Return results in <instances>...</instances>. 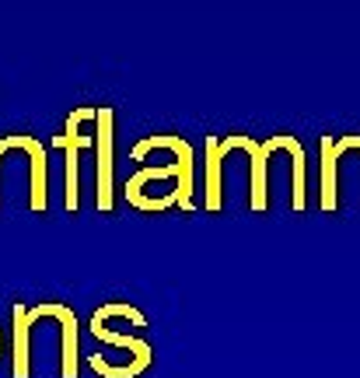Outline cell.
Masks as SVG:
<instances>
[{
    "instance_id": "obj_1",
    "label": "cell",
    "mask_w": 360,
    "mask_h": 378,
    "mask_svg": "<svg viewBox=\"0 0 360 378\" xmlns=\"http://www.w3.org/2000/svg\"><path fill=\"white\" fill-rule=\"evenodd\" d=\"M85 123H94V109H91V105L74 109V112L67 116L63 133H56V137H53V144L67 154V200H63V207H67L70 214L81 207V165H77V154H81L85 147L94 144V137L81 130Z\"/></svg>"
},
{
    "instance_id": "obj_2",
    "label": "cell",
    "mask_w": 360,
    "mask_h": 378,
    "mask_svg": "<svg viewBox=\"0 0 360 378\" xmlns=\"http://www.w3.org/2000/svg\"><path fill=\"white\" fill-rule=\"evenodd\" d=\"M116 126V112L108 105L94 109V154H98V207L108 214L116 207V144H112V130Z\"/></svg>"
},
{
    "instance_id": "obj_3",
    "label": "cell",
    "mask_w": 360,
    "mask_h": 378,
    "mask_svg": "<svg viewBox=\"0 0 360 378\" xmlns=\"http://www.w3.org/2000/svg\"><path fill=\"white\" fill-rule=\"evenodd\" d=\"M172 151L175 154V161H179V183L172 189V196H175V207L179 210H192V147H189V140L185 137H175V133H154V137H144L137 147H133V158L137 161H144L151 151Z\"/></svg>"
},
{
    "instance_id": "obj_4",
    "label": "cell",
    "mask_w": 360,
    "mask_h": 378,
    "mask_svg": "<svg viewBox=\"0 0 360 378\" xmlns=\"http://www.w3.org/2000/svg\"><path fill=\"white\" fill-rule=\"evenodd\" d=\"M46 315H53V301L35 305V308L14 305V375L18 378L32 375V329Z\"/></svg>"
},
{
    "instance_id": "obj_5",
    "label": "cell",
    "mask_w": 360,
    "mask_h": 378,
    "mask_svg": "<svg viewBox=\"0 0 360 378\" xmlns=\"http://www.w3.org/2000/svg\"><path fill=\"white\" fill-rule=\"evenodd\" d=\"M18 151H28V172H32V189H28V207L35 214H42L49 207V161H46V147L25 133H18Z\"/></svg>"
},
{
    "instance_id": "obj_6",
    "label": "cell",
    "mask_w": 360,
    "mask_h": 378,
    "mask_svg": "<svg viewBox=\"0 0 360 378\" xmlns=\"http://www.w3.org/2000/svg\"><path fill=\"white\" fill-rule=\"evenodd\" d=\"M231 151H238V140H235V137H224V140H217L213 133L206 137V200H203V207L213 210V214L224 207V179H221V165H224V158H228Z\"/></svg>"
},
{
    "instance_id": "obj_7",
    "label": "cell",
    "mask_w": 360,
    "mask_h": 378,
    "mask_svg": "<svg viewBox=\"0 0 360 378\" xmlns=\"http://www.w3.org/2000/svg\"><path fill=\"white\" fill-rule=\"evenodd\" d=\"M53 319L60 322V375L77 378V315L53 301Z\"/></svg>"
},
{
    "instance_id": "obj_8",
    "label": "cell",
    "mask_w": 360,
    "mask_h": 378,
    "mask_svg": "<svg viewBox=\"0 0 360 378\" xmlns=\"http://www.w3.org/2000/svg\"><path fill=\"white\" fill-rule=\"evenodd\" d=\"M273 151H290V161H294V196H290V203H294V210H304L308 207V179H304V147L290 137V133H280V137H273L270 140Z\"/></svg>"
},
{
    "instance_id": "obj_9",
    "label": "cell",
    "mask_w": 360,
    "mask_h": 378,
    "mask_svg": "<svg viewBox=\"0 0 360 378\" xmlns=\"http://www.w3.org/2000/svg\"><path fill=\"white\" fill-rule=\"evenodd\" d=\"M238 147L252 154V210H266V158L273 154L270 140L252 144L249 137H238Z\"/></svg>"
},
{
    "instance_id": "obj_10",
    "label": "cell",
    "mask_w": 360,
    "mask_h": 378,
    "mask_svg": "<svg viewBox=\"0 0 360 378\" xmlns=\"http://www.w3.org/2000/svg\"><path fill=\"white\" fill-rule=\"evenodd\" d=\"M91 336H94V340H101V343H108V347H119V350H126L130 358H140V361H151V358H154V350H151V343H147V340L123 336V333H116L112 326H105V322H94V319H91Z\"/></svg>"
},
{
    "instance_id": "obj_11",
    "label": "cell",
    "mask_w": 360,
    "mask_h": 378,
    "mask_svg": "<svg viewBox=\"0 0 360 378\" xmlns=\"http://www.w3.org/2000/svg\"><path fill=\"white\" fill-rule=\"evenodd\" d=\"M94 322H112V319H130L137 329H147V315L140 312V308H133L130 301H108V305H101L94 315H91Z\"/></svg>"
},
{
    "instance_id": "obj_12",
    "label": "cell",
    "mask_w": 360,
    "mask_h": 378,
    "mask_svg": "<svg viewBox=\"0 0 360 378\" xmlns=\"http://www.w3.org/2000/svg\"><path fill=\"white\" fill-rule=\"evenodd\" d=\"M11 151H18V133H11V137H4V140H0V158H4V154H11Z\"/></svg>"
},
{
    "instance_id": "obj_13",
    "label": "cell",
    "mask_w": 360,
    "mask_h": 378,
    "mask_svg": "<svg viewBox=\"0 0 360 378\" xmlns=\"http://www.w3.org/2000/svg\"><path fill=\"white\" fill-rule=\"evenodd\" d=\"M0 347H4V336H0Z\"/></svg>"
}]
</instances>
